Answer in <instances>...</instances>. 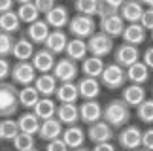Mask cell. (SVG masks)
Instances as JSON below:
<instances>
[{"mask_svg":"<svg viewBox=\"0 0 153 151\" xmlns=\"http://www.w3.org/2000/svg\"><path fill=\"white\" fill-rule=\"evenodd\" d=\"M102 119L114 129H123L131 121V108L121 98H114L102 108Z\"/></svg>","mask_w":153,"mask_h":151,"instance_id":"cell-1","label":"cell"},{"mask_svg":"<svg viewBox=\"0 0 153 151\" xmlns=\"http://www.w3.org/2000/svg\"><path fill=\"white\" fill-rule=\"evenodd\" d=\"M17 108H21L17 98V85L0 81V117H13Z\"/></svg>","mask_w":153,"mask_h":151,"instance_id":"cell-2","label":"cell"},{"mask_svg":"<svg viewBox=\"0 0 153 151\" xmlns=\"http://www.w3.org/2000/svg\"><path fill=\"white\" fill-rule=\"evenodd\" d=\"M100 85L106 87L110 91H117V89H123L125 87V81H127V72L125 68L119 66L117 62H110V64H104V70L100 74Z\"/></svg>","mask_w":153,"mask_h":151,"instance_id":"cell-3","label":"cell"},{"mask_svg":"<svg viewBox=\"0 0 153 151\" xmlns=\"http://www.w3.org/2000/svg\"><path fill=\"white\" fill-rule=\"evenodd\" d=\"M87 49H89V55L104 59V57H108L114 51V38L108 36L102 30H97L87 38Z\"/></svg>","mask_w":153,"mask_h":151,"instance_id":"cell-4","label":"cell"},{"mask_svg":"<svg viewBox=\"0 0 153 151\" xmlns=\"http://www.w3.org/2000/svg\"><path fill=\"white\" fill-rule=\"evenodd\" d=\"M68 30L74 38H83L87 40L93 32H97V23L93 19V15H83L78 13L68 21Z\"/></svg>","mask_w":153,"mask_h":151,"instance_id":"cell-5","label":"cell"},{"mask_svg":"<svg viewBox=\"0 0 153 151\" xmlns=\"http://www.w3.org/2000/svg\"><path fill=\"white\" fill-rule=\"evenodd\" d=\"M36 68L32 66L30 61H17L13 66H11V72H10V78H11V83L15 85H32L34 79H36Z\"/></svg>","mask_w":153,"mask_h":151,"instance_id":"cell-6","label":"cell"},{"mask_svg":"<svg viewBox=\"0 0 153 151\" xmlns=\"http://www.w3.org/2000/svg\"><path fill=\"white\" fill-rule=\"evenodd\" d=\"M117 142L125 151H134L142 147V130L136 125H125L117 134Z\"/></svg>","mask_w":153,"mask_h":151,"instance_id":"cell-7","label":"cell"},{"mask_svg":"<svg viewBox=\"0 0 153 151\" xmlns=\"http://www.w3.org/2000/svg\"><path fill=\"white\" fill-rule=\"evenodd\" d=\"M140 59H142V53H140L138 45H131V44L123 42L121 45H117V49L114 51V61L123 68H128L131 64L138 62Z\"/></svg>","mask_w":153,"mask_h":151,"instance_id":"cell-8","label":"cell"},{"mask_svg":"<svg viewBox=\"0 0 153 151\" xmlns=\"http://www.w3.org/2000/svg\"><path fill=\"white\" fill-rule=\"evenodd\" d=\"M78 74H79L78 62L68 59V57L59 59L55 62V66H53V76L59 79V83H61V81H74L76 78H78Z\"/></svg>","mask_w":153,"mask_h":151,"instance_id":"cell-9","label":"cell"},{"mask_svg":"<svg viewBox=\"0 0 153 151\" xmlns=\"http://www.w3.org/2000/svg\"><path fill=\"white\" fill-rule=\"evenodd\" d=\"M87 138L93 144H102V142H110L114 138V127H110L104 119H98L95 123H91L87 127Z\"/></svg>","mask_w":153,"mask_h":151,"instance_id":"cell-10","label":"cell"},{"mask_svg":"<svg viewBox=\"0 0 153 151\" xmlns=\"http://www.w3.org/2000/svg\"><path fill=\"white\" fill-rule=\"evenodd\" d=\"M100 79L98 78H89V76H83V78L78 79V93L79 98L83 100H95L100 95Z\"/></svg>","mask_w":153,"mask_h":151,"instance_id":"cell-11","label":"cell"},{"mask_svg":"<svg viewBox=\"0 0 153 151\" xmlns=\"http://www.w3.org/2000/svg\"><path fill=\"white\" fill-rule=\"evenodd\" d=\"M78 110H79V121H83L85 125H91L102 119V106L97 102V98L95 100H83L78 106Z\"/></svg>","mask_w":153,"mask_h":151,"instance_id":"cell-12","label":"cell"},{"mask_svg":"<svg viewBox=\"0 0 153 151\" xmlns=\"http://www.w3.org/2000/svg\"><path fill=\"white\" fill-rule=\"evenodd\" d=\"M55 53H51L49 49H40V51H34L32 55V66L36 68L38 74H45V72H53V66H55Z\"/></svg>","mask_w":153,"mask_h":151,"instance_id":"cell-13","label":"cell"},{"mask_svg":"<svg viewBox=\"0 0 153 151\" xmlns=\"http://www.w3.org/2000/svg\"><path fill=\"white\" fill-rule=\"evenodd\" d=\"M100 30L106 32L108 36L111 38H117L123 34V28H125V21L119 13H114V15H106V17H100V23H98Z\"/></svg>","mask_w":153,"mask_h":151,"instance_id":"cell-14","label":"cell"},{"mask_svg":"<svg viewBox=\"0 0 153 151\" xmlns=\"http://www.w3.org/2000/svg\"><path fill=\"white\" fill-rule=\"evenodd\" d=\"M49 32H51V27L45 23V19H38V21H34V23L28 25L27 38L30 40L34 45H44L45 38L49 36Z\"/></svg>","mask_w":153,"mask_h":151,"instance_id":"cell-15","label":"cell"},{"mask_svg":"<svg viewBox=\"0 0 153 151\" xmlns=\"http://www.w3.org/2000/svg\"><path fill=\"white\" fill-rule=\"evenodd\" d=\"M123 42L125 44H131V45H142L148 38L146 34V28L140 25V23H128L123 28V34H121Z\"/></svg>","mask_w":153,"mask_h":151,"instance_id":"cell-16","label":"cell"},{"mask_svg":"<svg viewBox=\"0 0 153 151\" xmlns=\"http://www.w3.org/2000/svg\"><path fill=\"white\" fill-rule=\"evenodd\" d=\"M66 44H68V36H66L64 30H61V28H53V30L49 32V36L45 38V42H44L45 49H49L51 53H55V55L64 53Z\"/></svg>","mask_w":153,"mask_h":151,"instance_id":"cell-17","label":"cell"},{"mask_svg":"<svg viewBox=\"0 0 153 151\" xmlns=\"http://www.w3.org/2000/svg\"><path fill=\"white\" fill-rule=\"evenodd\" d=\"M55 117L61 121L62 125H78L79 121V110L76 106V102H61V106H57Z\"/></svg>","mask_w":153,"mask_h":151,"instance_id":"cell-18","label":"cell"},{"mask_svg":"<svg viewBox=\"0 0 153 151\" xmlns=\"http://www.w3.org/2000/svg\"><path fill=\"white\" fill-rule=\"evenodd\" d=\"M45 17V23L51 27V28H64L68 27V21H70V13L64 6H53V8L44 15Z\"/></svg>","mask_w":153,"mask_h":151,"instance_id":"cell-19","label":"cell"},{"mask_svg":"<svg viewBox=\"0 0 153 151\" xmlns=\"http://www.w3.org/2000/svg\"><path fill=\"white\" fill-rule=\"evenodd\" d=\"M61 134H62V123H61L57 117H49V119H44V121H42L40 130H38V136L42 138L44 142H49V140H55V138H61Z\"/></svg>","mask_w":153,"mask_h":151,"instance_id":"cell-20","label":"cell"},{"mask_svg":"<svg viewBox=\"0 0 153 151\" xmlns=\"http://www.w3.org/2000/svg\"><path fill=\"white\" fill-rule=\"evenodd\" d=\"M57 85H59V79L51 72L38 74L36 79H34V87L38 89L40 96H53L55 91H57Z\"/></svg>","mask_w":153,"mask_h":151,"instance_id":"cell-21","label":"cell"},{"mask_svg":"<svg viewBox=\"0 0 153 151\" xmlns=\"http://www.w3.org/2000/svg\"><path fill=\"white\" fill-rule=\"evenodd\" d=\"M121 100L127 104L128 108H136L140 102H144L146 100V89L142 85H136V83H131V85H127V87H123V91H121Z\"/></svg>","mask_w":153,"mask_h":151,"instance_id":"cell-22","label":"cell"},{"mask_svg":"<svg viewBox=\"0 0 153 151\" xmlns=\"http://www.w3.org/2000/svg\"><path fill=\"white\" fill-rule=\"evenodd\" d=\"M85 136L87 134L83 132V129L78 127V125H68L66 129L62 130V134H61L62 142L66 144L70 149H76V147L83 146V144H85Z\"/></svg>","mask_w":153,"mask_h":151,"instance_id":"cell-23","label":"cell"},{"mask_svg":"<svg viewBox=\"0 0 153 151\" xmlns=\"http://www.w3.org/2000/svg\"><path fill=\"white\" fill-rule=\"evenodd\" d=\"M64 55L72 61H83L87 55H89V49H87V42L83 38H72L68 40L66 49H64Z\"/></svg>","mask_w":153,"mask_h":151,"instance_id":"cell-24","label":"cell"},{"mask_svg":"<svg viewBox=\"0 0 153 151\" xmlns=\"http://www.w3.org/2000/svg\"><path fill=\"white\" fill-rule=\"evenodd\" d=\"M142 13H144V8L138 0H125L123 6L119 8V15L127 23H140Z\"/></svg>","mask_w":153,"mask_h":151,"instance_id":"cell-25","label":"cell"},{"mask_svg":"<svg viewBox=\"0 0 153 151\" xmlns=\"http://www.w3.org/2000/svg\"><path fill=\"white\" fill-rule=\"evenodd\" d=\"M40 125H42V119L38 117L34 112H25L19 115L17 119V127H19L21 132H27V134H38L40 130Z\"/></svg>","mask_w":153,"mask_h":151,"instance_id":"cell-26","label":"cell"},{"mask_svg":"<svg viewBox=\"0 0 153 151\" xmlns=\"http://www.w3.org/2000/svg\"><path fill=\"white\" fill-rule=\"evenodd\" d=\"M79 70L83 76H89V78H100V74L104 70V61L102 57H95V55H87L83 61H81Z\"/></svg>","mask_w":153,"mask_h":151,"instance_id":"cell-27","label":"cell"},{"mask_svg":"<svg viewBox=\"0 0 153 151\" xmlns=\"http://www.w3.org/2000/svg\"><path fill=\"white\" fill-rule=\"evenodd\" d=\"M125 72H127V79L131 83H136V85H144L149 79V68L142 61H138L134 64H131L128 68H125Z\"/></svg>","mask_w":153,"mask_h":151,"instance_id":"cell-28","label":"cell"},{"mask_svg":"<svg viewBox=\"0 0 153 151\" xmlns=\"http://www.w3.org/2000/svg\"><path fill=\"white\" fill-rule=\"evenodd\" d=\"M34 51H36V45H34L28 38H19L15 40L13 49H11V55L15 57V61H30Z\"/></svg>","mask_w":153,"mask_h":151,"instance_id":"cell-29","label":"cell"},{"mask_svg":"<svg viewBox=\"0 0 153 151\" xmlns=\"http://www.w3.org/2000/svg\"><path fill=\"white\" fill-rule=\"evenodd\" d=\"M78 96H79L78 83H74V81H61V83L57 85L55 98L59 102H76Z\"/></svg>","mask_w":153,"mask_h":151,"instance_id":"cell-30","label":"cell"},{"mask_svg":"<svg viewBox=\"0 0 153 151\" xmlns=\"http://www.w3.org/2000/svg\"><path fill=\"white\" fill-rule=\"evenodd\" d=\"M32 112L36 113L42 121H44V119H49V117H55V113H57V104H55V100H53L51 96H40V100L34 104Z\"/></svg>","mask_w":153,"mask_h":151,"instance_id":"cell-31","label":"cell"},{"mask_svg":"<svg viewBox=\"0 0 153 151\" xmlns=\"http://www.w3.org/2000/svg\"><path fill=\"white\" fill-rule=\"evenodd\" d=\"M17 98H19V106L21 108H27V110H32L34 104L40 100V93L38 89L32 85H25L23 89L17 91Z\"/></svg>","mask_w":153,"mask_h":151,"instance_id":"cell-32","label":"cell"},{"mask_svg":"<svg viewBox=\"0 0 153 151\" xmlns=\"http://www.w3.org/2000/svg\"><path fill=\"white\" fill-rule=\"evenodd\" d=\"M19 28H21V21H19V17H17V11L10 10V11L0 13V30L13 34V32L19 30Z\"/></svg>","mask_w":153,"mask_h":151,"instance_id":"cell-33","label":"cell"},{"mask_svg":"<svg viewBox=\"0 0 153 151\" xmlns=\"http://www.w3.org/2000/svg\"><path fill=\"white\" fill-rule=\"evenodd\" d=\"M40 11L38 8L34 6V2H27V4H19V8H17V17H19L21 23H27V25H30V23L38 21L40 19Z\"/></svg>","mask_w":153,"mask_h":151,"instance_id":"cell-34","label":"cell"},{"mask_svg":"<svg viewBox=\"0 0 153 151\" xmlns=\"http://www.w3.org/2000/svg\"><path fill=\"white\" fill-rule=\"evenodd\" d=\"M136 117L146 125H153V98H146L136 106Z\"/></svg>","mask_w":153,"mask_h":151,"instance_id":"cell-35","label":"cell"},{"mask_svg":"<svg viewBox=\"0 0 153 151\" xmlns=\"http://www.w3.org/2000/svg\"><path fill=\"white\" fill-rule=\"evenodd\" d=\"M11 144H13L15 151H25V149H30L36 146V140H34L32 134H27V132H17V136L11 140Z\"/></svg>","mask_w":153,"mask_h":151,"instance_id":"cell-36","label":"cell"},{"mask_svg":"<svg viewBox=\"0 0 153 151\" xmlns=\"http://www.w3.org/2000/svg\"><path fill=\"white\" fill-rule=\"evenodd\" d=\"M98 2H100V0H74V8H76V11H78V13H83V15H97Z\"/></svg>","mask_w":153,"mask_h":151,"instance_id":"cell-37","label":"cell"},{"mask_svg":"<svg viewBox=\"0 0 153 151\" xmlns=\"http://www.w3.org/2000/svg\"><path fill=\"white\" fill-rule=\"evenodd\" d=\"M13 44H15L13 34L0 30V57H10L11 49H13Z\"/></svg>","mask_w":153,"mask_h":151,"instance_id":"cell-38","label":"cell"},{"mask_svg":"<svg viewBox=\"0 0 153 151\" xmlns=\"http://www.w3.org/2000/svg\"><path fill=\"white\" fill-rule=\"evenodd\" d=\"M19 132V127H17V121H13L11 117H4L2 121V140H13Z\"/></svg>","mask_w":153,"mask_h":151,"instance_id":"cell-39","label":"cell"},{"mask_svg":"<svg viewBox=\"0 0 153 151\" xmlns=\"http://www.w3.org/2000/svg\"><path fill=\"white\" fill-rule=\"evenodd\" d=\"M140 25H142L146 30H151V28H153V8H151V6L148 10H144L142 17H140Z\"/></svg>","mask_w":153,"mask_h":151,"instance_id":"cell-40","label":"cell"},{"mask_svg":"<svg viewBox=\"0 0 153 151\" xmlns=\"http://www.w3.org/2000/svg\"><path fill=\"white\" fill-rule=\"evenodd\" d=\"M45 151H70V147L62 142V138H55V140H49Z\"/></svg>","mask_w":153,"mask_h":151,"instance_id":"cell-41","label":"cell"},{"mask_svg":"<svg viewBox=\"0 0 153 151\" xmlns=\"http://www.w3.org/2000/svg\"><path fill=\"white\" fill-rule=\"evenodd\" d=\"M114 13H119V10H115L114 6L106 4L104 0H100V2H98V10H97V15H98V17H106V15H114Z\"/></svg>","mask_w":153,"mask_h":151,"instance_id":"cell-42","label":"cell"},{"mask_svg":"<svg viewBox=\"0 0 153 151\" xmlns=\"http://www.w3.org/2000/svg\"><path fill=\"white\" fill-rule=\"evenodd\" d=\"M32 2H34V6L38 8V11H40L42 15L48 13L53 6H57V0H32Z\"/></svg>","mask_w":153,"mask_h":151,"instance_id":"cell-43","label":"cell"},{"mask_svg":"<svg viewBox=\"0 0 153 151\" xmlns=\"http://www.w3.org/2000/svg\"><path fill=\"white\" fill-rule=\"evenodd\" d=\"M142 147L148 151H153V127L142 132Z\"/></svg>","mask_w":153,"mask_h":151,"instance_id":"cell-44","label":"cell"},{"mask_svg":"<svg viewBox=\"0 0 153 151\" xmlns=\"http://www.w3.org/2000/svg\"><path fill=\"white\" fill-rule=\"evenodd\" d=\"M11 64L6 57H0V81H6V78H10Z\"/></svg>","mask_w":153,"mask_h":151,"instance_id":"cell-45","label":"cell"},{"mask_svg":"<svg viewBox=\"0 0 153 151\" xmlns=\"http://www.w3.org/2000/svg\"><path fill=\"white\" fill-rule=\"evenodd\" d=\"M142 62L149 68V70H153V47H148V49L144 51V55H142Z\"/></svg>","mask_w":153,"mask_h":151,"instance_id":"cell-46","label":"cell"},{"mask_svg":"<svg viewBox=\"0 0 153 151\" xmlns=\"http://www.w3.org/2000/svg\"><path fill=\"white\" fill-rule=\"evenodd\" d=\"M91 151H115V147L111 142H102V144H95V147Z\"/></svg>","mask_w":153,"mask_h":151,"instance_id":"cell-47","label":"cell"},{"mask_svg":"<svg viewBox=\"0 0 153 151\" xmlns=\"http://www.w3.org/2000/svg\"><path fill=\"white\" fill-rule=\"evenodd\" d=\"M13 4H15V0H0V13L13 10Z\"/></svg>","mask_w":153,"mask_h":151,"instance_id":"cell-48","label":"cell"},{"mask_svg":"<svg viewBox=\"0 0 153 151\" xmlns=\"http://www.w3.org/2000/svg\"><path fill=\"white\" fill-rule=\"evenodd\" d=\"M106 4H110V6H114L115 10H119L121 6H123V2H125V0H104Z\"/></svg>","mask_w":153,"mask_h":151,"instance_id":"cell-49","label":"cell"},{"mask_svg":"<svg viewBox=\"0 0 153 151\" xmlns=\"http://www.w3.org/2000/svg\"><path fill=\"white\" fill-rule=\"evenodd\" d=\"M70 151H91V149H87V147H83V146H81V147H76V149H70Z\"/></svg>","mask_w":153,"mask_h":151,"instance_id":"cell-50","label":"cell"},{"mask_svg":"<svg viewBox=\"0 0 153 151\" xmlns=\"http://www.w3.org/2000/svg\"><path fill=\"white\" fill-rule=\"evenodd\" d=\"M17 4H27V2H32V0H15Z\"/></svg>","mask_w":153,"mask_h":151,"instance_id":"cell-51","label":"cell"},{"mask_svg":"<svg viewBox=\"0 0 153 151\" xmlns=\"http://www.w3.org/2000/svg\"><path fill=\"white\" fill-rule=\"evenodd\" d=\"M138 2H140V4H148V6H149V2H151V0H138Z\"/></svg>","mask_w":153,"mask_h":151,"instance_id":"cell-52","label":"cell"},{"mask_svg":"<svg viewBox=\"0 0 153 151\" xmlns=\"http://www.w3.org/2000/svg\"><path fill=\"white\" fill-rule=\"evenodd\" d=\"M0 140H2V121H0Z\"/></svg>","mask_w":153,"mask_h":151,"instance_id":"cell-53","label":"cell"},{"mask_svg":"<svg viewBox=\"0 0 153 151\" xmlns=\"http://www.w3.org/2000/svg\"><path fill=\"white\" fill-rule=\"evenodd\" d=\"M25 151H38L36 147H30V149H25Z\"/></svg>","mask_w":153,"mask_h":151,"instance_id":"cell-54","label":"cell"},{"mask_svg":"<svg viewBox=\"0 0 153 151\" xmlns=\"http://www.w3.org/2000/svg\"><path fill=\"white\" fill-rule=\"evenodd\" d=\"M134 151H148V149H144V147H142V149H140V147H138V149H134Z\"/></svg>","mask_w":153,"mask_h":151,"instance_id":"cell-55","label":"cell"},{"mask_svg":"<svg viewBox=\"0 0 153 151\" xmlns=\"http://www.w3.org/2000/svg\"><path fill=\"white\" fill-rule=\"evenodd\" d=\"M149 6H151V8H153V0H151V2H149Z\"/></svg>","mask_w":153,"mask_h":151,"instance_id":"cell-56","label":"cell"},{"mask_svg":"<svg viewBox=\"0 0 153 151\" xmlns=\"http://www.w3.org/2000/svg\"><path fill=\"white\" fill-rule=\"evenodd\" d=\"M151 40H153V28H151Z\"/></svg>","mask_w":153,"mask_h":151,"instance_id":"cell-57","label":"cell"},{"mask_svg":"<svg viewBox=\"0 0 153 151\" xmlns=\"http://www.w3.org/2000/svg\"><path fill=\"white\" fill-rule=\"evenodd\" d=\"M123 151H125V149H123Z\"/></svg>","mask_w":153,"mask_h":151,"instance_id":"cell-58","label":"cell"}]
</instances>
